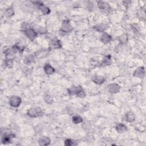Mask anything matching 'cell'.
Returning <instances> with one entry per match:
<instances>
[{"label": "cell", "mask_w": 146, "mask_h": 146, "mask_svg": "<svg viewBox=\"0 0 146 146\" xmlns=\"http://www.w3.org/2000/svg\"><path fill=\"white\" fill-rule=\"evenodd\" d=\"M44 112L42 109L39 107H34L29 108L27 111V115L32 118L41 117L43 115Z\"/></svg>", "instance_id": "cell-1"}, {"label": "cell", "mask_w": 146, "mask_h": 146, "mask_svg": "<svg viewBox=\"0 0 146 146\" xmlns=\"http://www.w3.org/2000/svg\"><path fill=\"white\" fill-rule=\"evenodd\" d=\"M23 31L26 35V36L31 40L33 41L35 40V39L37 37L38 35V33L37 31L34 30L33 28L31 27H26L24 30Z\"/></svg>", "instance_id": "cell-2"}, {"label": "cell", "mask_w": 146, "mask_h": 146, "mask_svg": "<svg viewBox=\"0 0 146 146\" xmlns=\"http://www.w3.org/2000/svg\"><path fill=\"white\" fill-rule=\"evenodd\" d=\"M9 103L11 107L14 108H17L22 103V99L21 97L17 95H12L9 98Z\"/></svg>", "instance_id": "cell-3"}, {"label": "cell", "mask_w": 146, "mask_h": 146, "mask_svg": "<svg viewBox=\"0 0 146 146\" xmlns=\"http://www.w3.org/2000/svg\"><path fill=\"white\" fill-rule=\"evenodd\" d=\"M73 30L72 26L71 25L70 23V21L68 19L64 20L62 23L60 31L63 33H68L71 32Z\"/></svg>", "instance_id": "cell-4"}, {"label": "cell", "mask_w": 146, "mask_h": 146, "mask_svg": "<svg viewBox=\"0 0 146 146\" xmlns=\"http://www.w3.org/2000/svg\"><path fill=\"white\" fill-rule=\"evenodd\" d=\"M62 43L60 40L54 38L50 40L48 44V50H52L55 49H59L62 47Z\"/></svg>", "instance_id": "cell-5"}, {"label": "cell", "mask_w": 146, "mask_h": 146, "mask_svg": "<svg viewBox=\"0 0 146 146\" xmlns=\"http://www.w3.org/2000/svg\"><path fill=\"white\" fill-rule=\"evenodd\" d=\"M33 3H35V5H36L39 10L44 14V15H47L49 14L50 13V9L46 6L44 4H43L42 2L40 1H35V2H33Z\"/></svg>", "instance_id": "cell-6"}, {"label": "cell", "mask_w": 146, "mask_h": 146, "mask_svg": "<svg viewBox=\"0 0 146 146\" xmlns=\"http://www.w3.org/2000/svg\"><path fill=\"white\" fill-rule=\"evenodd\" d=\"M15 137V135L12 133L11 132L8 133V132H5L1 137V141L2 143L4 144H7L11 143L12 139Z\"/></svg>", "instance_id": "cell-7"}, {"label": "cell", "mask_w": 146, "mask_h": 146, "mask_svg": "<svg viewBox=\"0 0 146 146\" xmlns=\"http://www.w3.org/2000/svg\"><path fill=\"white\" fill-rule=\"evenodd\" d=\"M83 89L81 86H72L67 89V93L70 96L76 95L77 96L78 94Z\"/></svg>", "instance_id": "cell-8"}, {"label": "cell", "mask_w": 146, "mask_h": 146, "mask_svg": "<svg viewBox=\"0 0 146 146\" xmlns=\"http://www.w3.org/2000/svg\"><path fill=\"white\" fill-rule=\"evenodd\" d=\"M121 87L116 83H112L107 86V90L109 92L112 94H116L120 91Z\"/></svg>", "instance_id": "cell-9"}, {"label": "cell", "mask_w": 146, "mask_h": 146, "mask_svg": "<svg viewBox=\"0 0 146 146\" xmlns=\"http://www.w3.org/2000/svg\"><path fill=\"white\" fill-rule=\"evenodd\" d=\"M91 80L98 85H101L104 83L106 80L105 78L102 75H94L91 77Z\"/></svg>", "instance_id": "cell-10"}, {"label": "cell", "mask_w": 146, "mask_h": 146, "mask_svg": "<svg viewBox=\"0 0 146 146\" xmlns=\"http://www.w3.org/2000/svg\"><path fill=\"white\" fill-rule=\"evenodd\" d=\"M51 140L50 139L46 136H42L39 137L38 140V144L39 145L46 146L50 144Z\"/></svg>", "instance_id": "cell-11"}, {"label": "cell", "mask_w": 146, "mask_h": 146, "mask_svg": "<svg viewBox=\"0 0 146 146\" xmlns=\"http://www.w3.org/2000/svg\"><path fill=\"white\" fill-rule=\"evenodd\" d=\"M108 27V25L105 23H99L93 26V29L100 33H104Z\"/></svg>", "instance_id": "cell-12"}, {"label": "cell", "mask_w": 146, "mask_h": 146, "mask_svg": "<svg viewBox=\"0 0 146 146\" xmlns=\"http://www.w3.org/2000/svg\"><path fill=\"white\" fill-rule=\"evenodd\" d=\"M145 69L143 67H139L133 72V76L137 78H142L145 75Z\"/></svg>", "instance_id": "cell-13"}, {"label": "cell", "mask_w": 146, "mask_h": 146, "mask_svg": "<svg viewBox=\"0 0 146 146\" xmlns=\"http://www.w3.org/2000/svg\"><path fill=\"white\" fill-rule=\"evenodd\" d=\"M100 40L104 44H107L112 40V37L107 33L104 32L100 38Z\"/></svg>", "instance_id": "cell-14"}, {"label": "cell", "mask_w": 146, "mask_h": 146, "mask_svg": "<svg viewBox=\"0 0 146 146\" xmlns=\"http://www.w3.org/2000/svg\"><path fill=\"white\" fill-rule=\"evenodd\" d=\"M98 7L100 10L104 11H110L111 10L110 5L106 2L103 1H99L98 2Z\"/></svg>", "instance_id": "cell-15"}, {"label": "cell", "mask_w": 146, "mask_h": 146, "mask_svg": "<svg viewBox=\"0 0 146 146\" xmlns=\"http://www.w3.org/2000/svg\"><path fill=\"white\" fill-rule=\"evenodd\" d=\"M111 63H112V60H111V55H107L103 59V60H102V62L100 63V65L102 67H106V66L111 64Z\"/></svg>", "instance_id": "cell-16"}, {"label": "cell", "mask_w": 146, "mask_h": 146, "mask_svg": "<svg viewBox=\"0 0 146 146\" xmlns=\"http://www.w3.org/2000/svg\"><path fill=\"white\" fill-rule=\"evenodd\" d=\"M125 121L128 123H132L135 120V116L134 113L131 111H128L125 113L124 116Z\"/></svg>", "instance_id": "cell-17"}, {"label": "cell", "mask_w": 146, "mask_h": 146, "mask_svg": "<svg viewBox=\"0 0 146 146\" xmlns=\"http://www.w3.org/2000/svg\"><path fill=\"white\" fill-rule=\"evenodd\" d=\"M115 129L118 133H122L125 132L127 130V127L125 124L121 123H119L116 124Z\"/></svg>", "instance_id": "cell-18"}, {"label": "cell", "mask_w": 146, "mask_h": 146, "mask_svg": "<svg viewBox=\"0 0 146 146\" xmlns=\"http://www.w3.org/2000/svg\"><path fill=\"white\" fill-rule=\"evenodd\" d=\"M43 70H44V72L47 75H52L55 71V68L48 63L45 64V65L44 66V67H43Z\"/></svg>", "instance_id": "cell-19"}, {"label": "cell", "mask_w": 146, "mask_h": 146, "mask_svg": "<svg viewBox=\"0 0 146 146\" xmlns=\"http://www.w3.org/2000/svg\"><path fill=\"white\" fill-rule=\"evenodd\" d=\"M35 56L34 55V54H30L29 55L26 56L25 58L24 63L26 64H30L31 63L34 62V61L35 60Z\"/></svg>", "instance_id": "cell-20"}, {"label": "cell", "mask_w": 146, "mask_h": 146, "mask_svg": "<svg viewBox=\"0 0 146 146\" xmlns=\"http://www.w3.org/2000/svg\"><path fill=\"white\" fill-rule=\"evenodd\" d=\"M13 59L12 58H6L4 64L6 67L11 68L13 66Z\"/></svg>", "instance_id": "cell-21"}, {"label": "cell", "mask_w": 146, "mask_h": 146, "mask_svg": "<svg viewBox=\"0 0 146 146\" xmlns=\"http://www.w3.org/2000/svg\"><path fill=\"white\" fill-rule=\"evenodd\" d=\"M128 35L126 34H123L118 37V40L120 43L122 44L125 43L128 40Z\"/></svg>", "instance_id": "cell-22"}, {"label": "cell", "mask_w": 146, "mask_h": 146, "mask_svg": "<svg viewBox=\"0 0 146 146\" xmlns=\"http://www.w3.org/2000/svg\"><path fill=\"white\" fill-rule=\"evenodd\" d=\"M72 121L74 124H79L83 121V119L79 115H74L72 117Z\"/></svg>", "instance_id": "cell-23"}, {"label": "cell", "mask_w": 146, "mask_h": 146, "mask_svg": "<svg viewBox=\"0 0 146 146\" xmlns=\"http://www.w3.org/2000/svg\"><path fill=\"white\" fill-rule=\"evenodd\" d=\"M5 14L6 16H7L8 17H12L14 14V9H13V7H8L7 9H6L5 11Z\"/></svg>", "instance_id": "cell-24"}, {"label": "cell", "mask_w": 146, "mask_h": 146, "mask_svg": "<svg viewBox=\"0 0 146 146\" xmlns=\"http://www.w3.org/2000/svg\"><path fill=\"white\" fill-rule=\"evenodd\" d=\"M44 102L47 104H52L53 103V102H54V99L52 98V96L50 95H48V94L44 95Z\"/></svg>", "instance_id": "cell-25"}, {"label": "cell", "mask_w": 146, "mask_h": 146, "mask_svg": "<svg viewBox=\"0 0 146 146\" xmlns=\"http://www.w3.org/2000/svg\"><path fill=\"white\" fill-rule=\"evenodd\" d=\"M64 144L66 146H71V145H74L75 144H74V141L70 139H67L64 141Z\"/></svg>", "instance_id": "cell-26"}, {"label": "cell", "mask_w": 146, "mask_h": 146, "mask_svg": "<svg viewBox=\"0 0 146 146\" xmlns=\"http://www.w3.org/2000/svg\"><path fill=\"white\" fill-rule=\"evenodd\" d=\"M46 30L43 27H40L38 30V33H39L40 34H42L46 33Z\"/></svg>", "instance_id": "cell-27"}]
</instances>
